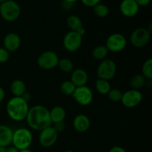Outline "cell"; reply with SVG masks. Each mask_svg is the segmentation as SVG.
<instances>
[{
  "instance_id": "6da1fadb",
  "label": "cell",
  "mask_w": 152,
  "mask_h": 152,
  "mask_svg": "<svg viewBox=\"0 0 152 152\" xmlns=\"http://www.w3.org/2000/svg\"><path fill=\"white\" fill-rule=\"evenodd\" d=\"M25 120L28 126L37 132L51 126L49 110L42 105H37L30 108Z\"/></svg>"
},
{
  "instance_id": "7a4b0ae2",
  "label": "cell",
  "mask_w": 152,
  "mask_h": 152,
  "mask_svg": "<svg viewBox=\"0 0 152 152\" xmlns=\"http://www.w3.org/2000/svg\"><path fill=\"white\" fill-rule=\"evenodd\" d=\"M29 108L28 102L22 96H13L7 101L6 112L13 121L21 122L26 119Z\"/></svg>"
},
{
  "instance_id": "3957f363",
  "label": "cell",
  "mask_w": 152,
  "mask_h": 152,
  "mask_svg": "<svg viewBox=\"0 0 152 152\" xmlns=\"http://www.w3.org/2000/svg\"><path fill=\"white\" fill-rule=\"evenodd\" d=\"M33 142L32 132L26 128H19L13 131L12 145L18 150L29 148Z\"/></svg>"
},
{
  "instance_id": "277c9868",
  "label": "cell",
  "mask_w": 152,
  "mask_h": 152,
  "mask_svg": "<svg viewBox=\"0 0 152 152\" xmlns=\"http://www.w3.org/2000/svg\"><path fill=\"white\" fill-rule=\"evenodd\" d=\"M20 15L21 7L14 0H7L0 4V16L6 22H14Z\"/></svg>"
},
{
  "instance_id": "5b68a950",
  "label": "cell",
  "mask_w": 152,
  "mask_h": 152,
  "mask_svg": "<svg viewBox=\"0 0 152 152\" xmlns=\"http://www.w3.org/2000/svg\"><path fill=\"white\" fill-rule=\"evenodd\" d=\"M117 65L112 59H105L100 62L96 69L98 79L105 80H112L117 74Z\"/></svg>"
},
{
  "instance_id": "8992f818",
  "label": "cell",
  "mask_w": 152,
  "mask_h": 152,
  "mask_svg": "<svg viewBox=\"0 0 152 152\" xmlns=\"http://www.w3.org/2000/svg\"><path fill=\"white\" fill-rule=\"evenodd\" d=\"M59 57L57 53L52 50H46L42 52L37 58V65L40 68L49 71L58 66Z\"/></svg>"
},
{
  "instance_id": "52a82bcc",
  "label": "cell",
  "mask_w": 152,
  "mask_h": 152,
  "mask_svg": "<svg viewBox=\"0 0 152 152\" xmlns=\"http://www.w3.org/2000/svg\"><path fill=\"white\" fill-rule=\"evenodd\" d=\"M105 45L108 51L118 53L126 48L127 45V39L120 33H114L108 36Z\"/></svg>"
},
{
  "instance_id": "ba28073f",
  "label": "cell",
  "mask_w": 152,
  "mask_h": 152,
  "mask_svg": "<svg viewBox=\"0 0 152 152\" xmlns=\"http://www.w3.org/2000/svg\"><path fill=\"white\" fill-rule=\"evenodd\" d=\"M151 33L145 28H138L133 31L130 36V42L137 48H144L149 43Z\"/></svg>"
},
{
  "instance_id": "9c48e42d",
  "label": "cell",
  "mask_w": 152,
  "mask_h": 152,
  "mask_svg": "<svg viewBox=\"0 0 152 152\" xmlns=\"http://www.w3.org/2000/svg\"><path fill=\"white\" fill-rule=\"evenodd\" d=\"M83 37L78 32L68 31L65 35L62 41L64 48L71 53L77 51L83 44Z\"/></svg>"
},
{
  "instance_id": "30bf717a",
  "label": "cell",
  "mask_w": 152,
  "mask_h": 152,
  "mask_svg": "<svg viewBox=\"0 0 152 152\" xmlns=\"http://www.w3.org/2000/svg\"><path fill=\"white\" fill-rule=\"evenodd\" d=\"M72 96L76 102L82 106H88L94 99L93 91L87 86L76 88Z\"/></svg>"
},
{
  "instance_id": "8fae6325",
  "label": "cell",
  "mask_w": 152,
  "mask_h": 152,
  "mask_svg": "<svg viewBox=\"0 0 152 152\" xmlns=\"http://www.w3.org/2000/svg\"><path fill=\"white\" fill-rule=\"evenodd\" d=\"M142 100V94L140 90L130 89L123 93L120 102L127 108H134L138 106Z\"/></svg>"
},
{
  "instance_id": "7c38bea8",
  "label": "cell",
  "mask_w": 152,
  "mask_h": 152,
  "mask_svg": "<svg viewBox=\"0 0 152 152\" xmlns=\"http://www.w3.org/2000/svg\"><path fill=\"white\" fill-rule=\"evenodd\" d=\"M39 136V142L44 148H50L56 142L58 139V133L52 126L40 131Z\"/></svg>"
},
{
  "instance_id": "4fadbf2b",
  "label": "cell",
  "mask_w": 152,
  "mask_h": 152,
  "mask_svg": "<svg viewBox=\"0 0 152 152\" xmlns=\"http://www.w3.org/2000/svg\"><path fill=\"white\" fill-rule=\"evenodd\" d=\"M139 10L140 7L135 0H123L120 2V11L125 17H134L137 14Z\"/></svg>"
},
{
  "instance_id": "5bb4252c",
  "label": "cell",
  "mask_w": 152,
  "mask_h": 152,
  "mask_svg": "<svg viewBox=\"0 0 152 152\" xmlns=\"http://www.w3.org/2000/svg\"><path fill=\"white\" fill-rule=\"evenodd\" d=\"M22 44V39L16 33H8L6 34L3 39V45L4 48L10 53L17 50Z\"/></svg>"
},
{
  "instance_id": "9a60e30c",
  "label": "cell",
  "mask_w": 152,
  "mask_h": 152,
  "mask_svg": "<svg viewBox=\"0 0 152 152\" xmlns=\"http://www.w3.org/2000/svg\"><path fill=\"white\" fill-rule=\"evenodd\" d=\"M72 124L76 132L79 133H85L88 131L91 126V121L87 115L80 114L74 117Z\"/></svg>"
},
{
  "instance_id": "2e32d148",
  "label": "cell",
  "mask_w": 152,
  "mask_h": 152,
  "mask_svg": "<svg viewBox=\"0 0 152 152\" xmlns=\"http://www.w3.org/2000/svg\"><path fill=\"white\" fill-rule=\"evenodd\" d=\"M70 80L72 82L76 88L85 86L88 81V74L86 70L83 68H77L71 72Z\"/></svg>"
},
{
  "instance_id": "e0dca14e",
  "label": "cell",
  "mask_w": 152,
  "mask_h": 152,
  "mask_svg": "<svg viewBox=\"0 0 152 152\" xmlns=\"http://www.w3.org/2000/svg\"><path fill=\"white\" fill-rule=\"evenodd\" d=\"M13 131L6 125H0V146L5 147L12 144Z\"/></svg>"
},
{
  "instance_id": "ac0fdd59",
  "label": "cell",
  "mask_w": 152,
  "mask_h": 152,
  "mask_svg": "<svg viewBox=\"0 0 152 152\" xmlns=\"http://www.w3.org/2000/svg\"><path fill=\"white\" fill-rule=\"evenodd\" d=\"M50 112V118L51 123H58L64 122L66 117V111L65 108L62 106H54L49 111Z\"/></svg>"
},
{
  "instance_id": "d6986e66",
  "label": "cell",
  "mask_w": 152,
  "mask_h": 152,
  "mask_svg": "<svg viewBox=\"0 0 152 152\" xmlns=\"http://www.w3.org/2000/svg\"><path fill=\"white\" fill-rule=\"evenodd\" d=\"M10 90L13 96H22L26 92V86L22 80H14L10 85Z\"/></svg>"
},
{
  "instance_id": "ffe728a7",
  "label": "cell",
  "mask_w": 152,
  "mask_h": 152,
  "mask_svg": "<svg viewBox=\"0 0 152 152\" xmlns=\"http://www.w3.org/2000/svg\"><path fill=\"white\" fill-rule=\"evenodd\" d=\"M66 24L70 31H76V32H78L81 28H83L81 19L77 15H70L67 18Z\"/></svg>"
},
{
  "instance_id": "44dd1931",
  "label": "cell",
  "mask_w": 152,
  "mask_h": 152,
  "mask_svg": "<svg viewBox=\"0 0 152 152\" xmlns=\"http://www.w3.org/2000/svg\"><path fill=\"white\" fill-rule=\"evenodd\" d=\"M147 80L141 74H137L134 75L131 78L129 84L132 87V89H135V90H140L142 87L146 85Z\"/></svg>"
},
{
  "instance_id": "7402d4cb",
  "label": "cell",
  "mask_w": 152,
  "mask_h": 152,
  "mask_svg": "<svg viewBox=\"0 0 152 152\" xmlns=\"http://www.w3.org/2000/svg\"><path fill=\"white\" fill-rule=\"evenodd\" d=\"M96 91L101 95H107L111 90V86L109 81L102 79H97L95 83Z\"/></svg>"
},
{
  "instance_id": "603a6c76",
  "label": "cell",
  "mask_w": 152,
  "mask_h": 152,
  "mask_svg": "<svg viewBox=\"0 0 152 152\" xmlns=\"http://www.w3.org/2000/svg\"><path fill=\"white\" fill-rule=\"evenodd\" d=\"M108 50L105 45H97L92 50V56L96 60L102 61L103 59H106L107 56L108 54Z\"/></svg>"
},
{
  "instance_id": "cb8c5ba5",
  "label": "cell",
  "mask_w": 152,
  "mask_h": 152,
  "mask_svg": "<svg viewBox=\"0 0 152 152\" xmlns=\"http://www.w3.org/2000/svg\"><path fill=\"white\" fill-rule=\"evenodd\" d=\"M59 69L64 73L69 74L71 73L74 70V65L72 60H71L68 58H62L59 59L58 62V66Z\"/></svg>"
},
{
  "instance_id": "d4e9b609",
  "label": "cell",
  "mask_w": 152,
  "mask_h": 152,
  "mask_svg": "<svg viewBox=\"0 0 152 152\" xmlns=\"http://www.w3.org/2000/svg\"><path fill=\"white\" fill-rule=\"evenodd\" d=\"M59 89L62 94L65 96H72L76 89V86L73 84L71 80H65L61 83Z\"/></svg>"
},
{
  "instance_id": "484cf974",
  "label": "cell",
  "mask_w": 152,
  "mask_h": 152,
  "mask_svg": "<svg viewBox=\"0 0 152 152\" xmlns=\"http://www.w3.org/2000/svg\"><path fill=\"white\" fill-rule=\"evenodd\" d=\"M94 13L97 17L105 18L109 13V8L108 6L102 3H99L93 7Z\"/></svg>"
},
{
  "instance_id": "4316f807",
  "label": "cell",
  "mask_w": 152,
  "mask_h": 152,
  "mask_svg": "<svg viewBox=\"0 0 152 152\" xmlns=\"http://www.w3.org/2000/svg\"><path fill=\"white\" fill-rule=\"evenodd\" d=\"M142 74L147 80H152V59L149 58L144 62L142 66Z\"/></svg>"
},
{
  "instance_id": "83f0119b",
  "label": "cell",
  "mask_w": 152,
  "mask_h": 152,
  "mask_svg": "<svg viewBox=\"0 0 152 152\" xmlns=\"http://www.w3.org/2000/svg\"><path fill=\"white\" fill-rule=\"evenodd\" d=\"M109 100L113 102H119L121 101L123 92L118 88H111L107 94Z\"/></svg>"
},
{
  "instance_id": "f1b7e54d",
  "label": "cell",
  "mask_w": 152,
  "mask_h": 152,
  "mask_svg": "<svg viewBox=\"0 0 152 152\" xmlns=\"http://www.w3.org/2000/svg\"><path fill=\"white\" fill-rule=\"evenodd\" d=\"M10 58V53L4 48L0 47V63H5Z\"/></svg>"
},
{
  "instance_id": "f546056e",
  "label": "cell",
  "mask_w": 152,
  "mask_h": 152,
  "mask_svg": "<svg viewBox=\"0 0 152 152\" xmlns=\"http://www.w3.org/2000/svg\"><path fill=\"white\" fill-rule=\"evenodd\" d=\"M101 1L102 0H81L83 4L88 7H94L95 5L100 3Z\"/></svg>"
},
{
  "instance_id": "4dcf8cb0",
  "label": "cell",
  "mask_w": 152,
  "mask_h": 152,
  "mask_svg": "<svg viewBox=\"0 0 152 152\" xmlns=\"http://www.w3.org/2000/svg\"><path fill=\"white\" fill-rule=\"evenodd\" d=\"M53 127L54 128V129L58 132V133H59V132H62L65 130V124L64 122H61V123H55L54 126H53Z\"/></svg>"
},
{
  "instance_id": "1f68e13d",
  "label": "cell",
  "mask_w": 152,
  "mask_h": 152,
  "mask_svg": "<svg viewBox=\"0 0 152 152\" xmlns=\"http://www.w3.org/2000/svg\"><path fill=\"white\" fill-rule=\"evenodd\" d=\"M108 152H127L126 150L124 148H123L122 146L120 145H115V146H113L110 148V150Z\"/></svg>"
},
{
  "instance_id": "d6a6232c",
  "label": "cell",
  "mask_w": 152,
  "mask_h": 152,
  "mask_svg": "<svg viewBox=\"0 0 152 152\" xmlns=\"http://www.w3.org/2000/svg\"><path fill=\"white\" fill-rule=\"evenodd\" d=\"M151 1V0H135L139 7H145V6L148 5Z\"/></svg>"
},
{
  "instance_id": "836d02e7",
  "label": "cell",
  "mask_w": 152,
  "mask_h": 152,
  "mask_svg": "<svg viewBox=\"0 0 152 152\" xmlns=\"http://www.w3.org/2000/svg\"><path fill=\"white\" fill-rule=\"evenodd\" d=\"M61 5H62V9L68 10H70V9L72 7L73 4L68 2V1H64L63 0V1H62V4H61Z\"/></svg>"
},
{
  "instance_id": "e575fe53",
  "label": "cell",
  "mask_w": 152,
  "mask_h": 152,
  "mask_svg": "<svg viewBox=\"0 0 152 152\" xmlns=\"http://www.w3.org/2000/svg\"><path fill=\"white\" fill-rule=\"evenodd\" d=\"M4 97H5V91H4V88L0 86V104L4 101Z\"/></svg>"
},
{
  "instance_id": "d590c367",
  "label": "cell",
  "mask_w": 152,
  "mask_h": 152,
  "mask_svg": "<svg viewBox=\"0 0 152 152\" xmlns=\"http://www.w3.org/2000/svg\"><path fill=\"white\" fill-rule=\"evenodd\" d=\"M6 152H19V150H18L13 145H10L6 148Z\"/></svg>"
},
{
  "instance_id": "8d00e7d4",
  "label": "cell",
  "mask_w": 152,
  "mask_h": 152,
  "mask_svg": "<svg viewBox=\"0 0 152 152\" xmlns=\"http://www.w3.org/2000/svg\"><path fill=\"white\" fill-rule=\"evenodd\" d=\"M22 97L23 98V99H25V100L26 101V102H29V101L31 100V94H30V93H28V92H25V93L23 95H22Z\"/></svg>"
},
{
  "instance_id": "74e56055",
  "label": "cell",
  "mask_w": 152,
  "mask_h": 152,
  "mask_svg": "<svg viewBox=\"0 0 152 152\" xmlns=\"http://www.w3.org/2000/svg\"><path fill=\"white\" fill-rule=\"evenodd\" d=\"M64 1H68V2L71 3V4H74V2L77 1H78V0H64Z\"/></svg>"
},
{
  "instance_id": "f35d334b",
  "label": "cell",
  "mask_w": 152,
  "mask_h": 152,
  "mask_svg": "<svg viewBox=\"0 0 152 152\" xmlns=\"http://www.w3.org/2000/svg\"><path fill=\"white\" fill-rule=\"evenodd\" d=\"M19 152H33L31 150H30L29 148H27V149H23V150H20Z\"/></svg>"
},
{
  "instance_id": "ab89813d",
  "label": "cell",
  "mask_w": 152,
  "mask_h": 152,
  "mask_svg": "<svg viewBox=\"0 0 152 152\" xmlns=\"http://www.w3.org/2000/svg\"><path fill=\"white\" fill-rule=\"evenodd\" d=\"M0 152H6V148H5V147L0 146Z\"/></svg>"
},
{
  "instance_id": "60d3db41",
  "label": "cell",
  "mask_w": 152,
  "mask_h": 152,
  "mask_svg": "<svg viewBox=\"0 0 152 152\" xmlns=\"http://www.w3.org/2000/svg\"><path fill=\"white\" fill-rule=\"evenodd\" d=\"M7 1V0H0V4H1V3L4 2V1Z\"/></svg>"
},
{
  "instance_id": "b9f144b4",
  "label": "cell",
  "mask_w": 152,
  "mask_h": 152,
  "mask_svg": "<svg viewBox=\"0 0 152 152\" xmlns=\"http://www.w3.org/2000/svg\"><path fill=\"white\" fill-rule=\"evenodd\" d=\"M65 152H74V151H71V150H68V151H65Z\"/></svg>"
}]
</instances>
